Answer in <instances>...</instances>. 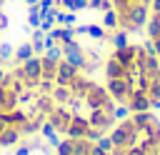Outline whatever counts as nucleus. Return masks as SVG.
Listing matches in <instances>:
<instances>
[{
    "instance_id": "nucleus-1",
    "label": "nucleus",
    "mask_w": 160,
    "mask_h": 155,
    "mask_svg": "<svg viewBox=\"0 0 160 155\" xmlns=\"http://www.w3.org/2000/svg\"><path fill=\"white\" fill-rule=\"evenodd\" d=\"M85 105H88L90 110H110V112H112L115 100L110 98V92H108L105 88H100L98 82H90V88H88V92H85Z\"/></svg>"
},
{
    "instance_id": "nucleus-2",
    "label": "nucleus",
    "mask_w": 160,
    "mask_h": 155,
    "mask_svg": "<svg viewBox=\"0 0 160 155\" xmlns=\"http://www.w3.org/2000/svg\"><path fill=\"white\" fill-rule=\"evenodd\" d=\"M70 120H72V112H70V108H68V105H55V108L48 112V122H50L55 130H60V132H65V130H68Z\"/></svg>"
},
{
    "instance_id": "nucleus-3",
    "label": "nucleus",
    "mask_w": 160,
    "mask_h": 155,
    "mask_svg": "<svg viewBox=\"0 0 160 155\" xmlns=\"http://www.w3.org/2000/svg\"><path fill=\"white\" fill-rule=\"evenodd\" d=\"M105 90L110 92V98L115 100V102H128V95H130V82L125 80V78H110L108 80V85H105Z\"/></svg>"
},
{
    "instance_id": "nucleus-4",
    "label": "nucleus",
    "mask_w": 160,
    "mask_h": 155,
    "mask_svg": "<svg viewBox=\"0 0 160 155\" xmlns=\"http://www.w3.org/2000/svg\"><path fill=\"white\" fill-rule=\"evenodd\" d=\"M88 120H90V125H92V128H98V130H102V132L112 130V128H115V122H118V120L112 118V112H110V110H90Z\"/></svg>"
},
{
    "instance_id": "nucleus-5",
    "label": "nucleus",
    "mask_w": 160,
    "mask_h": 155,
    "mask_svg": "<svg viewBox=\"0 0 160 155\" xmlns=\"http://www.w3.org/2000/svg\"><path fill=\"white\" fill-rule=\"evenodd\" d=\"M88 130H90V120H88L85 115H75V112H72V120H70V125H68V130H65V138L78 140V138H85Z\"/></svg>"
},
{
    "instance_id": "nucleus-6",
    "label": "nucleus",
    "mask_w": 160,
    "mask_h": 155,
    "mask_svg": "<svg viewBox=\"0 0 160 155\" xmlns=\"http://www.w3.org/2000/svg\"><path fill=\"white\" fill-rule=\"evenodd\" d=\"M140 48H142V42H140V45H135V42H128L125 48H112V58H115V60H120L125 68H132V62H135V55L140 52Z\"/></svg>"
},
{
    "instance_id": "nucleus-7",
    "label": "nucleus",
    "mask_w": 160,
    "mask_h": 155,
    "mask_svg": "<svg viewBox=\"0 0 160 155\" xmlns=\"http://www.w3.org/2000/svg\"><path fill=\"white\" fill-rule=\"evenodd\" d=\"M125 105L130 108V112H142V110H150V98H148V92L130 90V95H128V102H125Z\"/></svg>"
},
{
    "instance_id": "nucleus-8",
    "label": "nucleus",
    "mask_w": 160,
    "mask_h": 155,
    "mask_svg": "<svg viewBox=\"0 0 160 155\" xmlns=\"http://www.w3.org/2000/svg\"><path fill=\"white\" fill-rule=\"evenodd\" d=\"M78 72H80V70L72 68L68 60H60V65H58V75H55V85H70V80H72Z\"/></svg>"
},
{
    "instance_id": "nucleus-9",
    "label": "nucleus",
    "mask_w": 160,
    "mask_h": 155,
    "mask_svg": "<svg viewBox=\"0 0 160 155\" xmlns=\"http://www.w3.org/2000/svg\"><path fill=\"white\" fill-rule=\"evenodd\" d=\"M25 70V80H40L42 78V65H40V55H32L30 60L20 62Z\"/></svg>"
},
{
    "instance_id": "nucleus-10",
    "label": "nucleus",
    "mask_w": 160,
    "mask_h": 155,
    "mask_svg": "<svg viewBox=\"0 0 160 155\" xmlns=\"http://www.w3.org/2000/svg\"><path fill=\"white\" fill-rule=\"evenodd\" d=\"M125 75H128V68L110 55V58L105 60V78L110 80V78H125Z\"/></svg>"
},
{
    "instance_id": "nucleus-11",
    "label": "nucleus",
    "mask_w": 160,
    "mask_h": 155,
    "mask_svg": "<svg viewBox=\"0 0 160 155\" xmlns=\"http://www.w3.org/2000/svg\"><path fill=\"white\" fill-rule=\"evenodd\" d=\"M20 130L18 128H12V125H5V130L0 132V148H12V145H18L20 142Z\"/></svg>"
},
{
    "instance_id": "nucleus-12",
    "label": "nucleus",
    "mask_w": 160,
    "mask_h": 155,
    "mask_svg": "<svg viewBox=\"0 0 160 155\" xmlns=\"http://www.w3.org/2000/svg\"><path fill=\"white\" fill-rule=\"evenodd\" d=\"M130 120H132V122H135L140 130H148L152 122H158V118H155L150 110H142V112H132V115H130Z\"/></svg>"
},
{
    "instance_id": "nucleus-13",
    "label": "nucleus",
    "mask_w": 160,
    "mask_h": 155,
    "mask_svg": "<svg viewBox=\"0 0 160 155\" xmlns=\"http://www.w3.org/2000/svg\"><path fill=\"white\" fill-rule=\"evenodd\" d=\"M40 65H42V78H48V80H55L60 60H52V58H48V55H40Z\"/></svg>"
},
{
    "instance_id": "nucleus-14",
    "label": "nucleus",
    "mask_w": 160,
    "mask_h": 155,
    "mask_svg": "<svg viewBox=\"0 0 160 155\" xmlns=\"http://www.w3.org/2000/svg\"><path fill=\"white\" fill-rule=\"evenodd\" d=\"M35 52H32V45L30 42H20L18 48H15V52H12V60L20 65V62H25V60H30Z\"/></svg>"
},
{
    "instance_id": "nucleus-15",
    "label": "nucleus",
    "mask_w": 160,
    "mask_h": 155,
    "mask_svg": "<svg viewBox=\"0 0 160 155\" xmlns=\"http://www.w3.org/2000/svg\"><path fill=\"white\" fill-rule=\"evenodd\" d=\"M55 105H58V102L52 100V95H42V92H40V98L35 100V112H42V115L48 118V112H50Z\"/></svg>"
},
{
    "instance_id": "nucleus-16",
    "label": "nucleus",
    "mask_w": 160,
    "mask_h": 155,
    "mask_svg": "<svg viewBox=\"0 0 160 155\" xmlns=\"http://www.w3.org/2000/svg\"><path fill=\"white\" fill-rule=\"evenodd\" d=\"M88 35H90L92 40H100V42H102V40L110 38V30L102 28V22H90V25H88Z\"/></svg>"
},
{
    "instance_id": "nucleus-17",
    "label": "nucleus",
    "mask_w": 160,
    "mask_h": 155,
    "mask_svg": "<svg viewBox=\"0 0 160 155\" xmlns=\"http://www.w3.org/2000/svg\"><path fill=\"white\" fill-rule=\"evenodd\" d=\"M50 95H52V100H55L58 105H68V100L72 98V92H70V88H68V85H55Z\"/></svg>"
},
{
    "instance_id": "nucleus-18",
    "label": "nucleus",
    "mask_w": 160,
    "mask_h": 155,
    "mask_svg": "<svg viewBox=\"0 0 160 155\" xmlns=\"http://www.w3.org/2000/svg\"><path fill=\"white\" fill-rule=\"evenodd\" d=\"M40 135H42V138H45V140L50 142V148H55V145L60 142V138H58V130H55V128H52V125H50L48 120H45V122L40 125Z\"/></svg>"
},
{
    "instance_id": "nucleus-19",
    "label": "nucleus",
    "mask_w": 160,
    "mask_h": 155,
    "mask_svg": "<svg viewBox=\"0 0 160 155\" xmlns=\"http://www.w3.org/2000/svg\"><path fill=\"white\" fill-rule=\"evenodd\" d=\"M92 140H88V138H78V140H72V155H90V150H92Z\"/></svg>"
},
{
    "instance_id": "nucleus-20",
    "label": "nucleus",
    "mask_w": 160,
    "mask_h": 155,
    "mask_svg": "<svg viewBox=\"0 0 160 155\" xmlns=\"http://www.w3.org/2000/svg\"><path fill=\"white\" fill-rule=\"evenodd\" d=\"M108 42H110L112 48H125V45H128V32H125V30H120V28H115V30H110Z\"/></svg>"
},
{
    "instance_id": "nucleus-21",
    "label": "nucleus",
    "mask_w": 160,
    "mask_h": 155,
    "mask_svg": "<svg viewBox=\"0 0 160 155\" xmlns=\"http://www.w3.org/2000/svg\"><path fill=\"white\" fill-rule=\"evenodd\" d=\"M145 28H148V38H150V40L158 38V35H160V12H150Z\"/></svg>"
},
{
    "instance_id": "nucleus-22",
    "label": "nucleus",
    "mask_w": 160,
    "mask_h": 155,
    "mask_svg": "<svg viewBox=\"0 0 160 155\" xmlns=\"http://www.w3.org/2000/svg\"><path fill=\"white\" fill-rule=\"evenodd\" d=\"M40 22H42V12H40V8L35 2V5L28 8V25L30 28H40Z\"/></svg>"
},
{
    "instance_id": "nucleus-23",
    "label": "nucleus",
    "mask_w": 160,
    "mask_h": 155,
    "mask_svg": "<svg viewBox=\"0 0 160 155\" xmlns=\"http://www.w3.org/2000/svg\"><path fill=\"white\" fill-rule=\"evenodd\" d=\"M102 28H108V30L118 28V12H115V8H110V10L102 12Z\"/></svg>"
},
{
    "instance_id": "nucleus-24",
    "label": "nucleus",
    "mask_w": 160,
    "mask_h": 155,
    "mask_svg": "<svg viewBox=\"0 0 160 155\" xmlns=\"http://www.w3.org/2000/svg\"><path fill=\"white\" fill-rule=\"evenodd\" d=\"M55 155H72V138H65L55 145Z\"/></svg>"
},
{
    "instance_id": "nucleus-25",
    "label": "nucleus",
    "mask_w": 160,
    "mask_h": 155,
    "mask_svg": "<svg viewBox=\"0 0 160 155\" xmlns=\"http://www.w3.org/2000/svg\"><path fill=\"white\" fill-rule=\"evenodd\" d=\"M130 115H132V112H130V108H128L125 102H120V105L112 108V118H115V120H125V118H130Z\"/></svg>"
},
{
    "instance_id": "nucleus-26",
    "label": "nucleus",
    "mask_w": 160,
    "mask_h": 155,
    "mask_svg": "<svg viewBox=\"0 0 160 155\" xmlns=\"http://www.w3.org/2000/svg\"><path fill=\"white\" fill-rule=\"evenodd\" d=\"M112 8V0H88V10H110Z\"/></svg>"
},
{
    "instance_id": "nucleus-27",
    "label": "nucleus",
    "mask_w": 160,
    "mask_h": 155,
    "mask_svg": "<svg viewBox=\"0 0 160 155\" xmlns=\"http://www.w3.org/2000/svg\"><path fill=\"white\" fill-rule=\"evenodd\" d=\"M42 55H48V58H52V60H62V42H55V45L48 48Z\"/></svg>"
},
{
    "instance_id": "nucleus-28",
    "label": "nucleus",
    "mask_w": 160,
    "mask_h": 155,
    "mask_svg": "<svg viewBox=\"0 0 160 155\" xmlns=\"http://www.w3.org/2000/svg\"><path fill=\"white\" fill-rule=\"evenodd\" d=\"M52 88H55V80H48V78H40V82H38V90H40L42 95H50V92H52Z\"/></svg>"
},
{
    "instance_id": "nucleus-29",
    "label": "nucleus",
    "mask_w": 160,
    "mask_h": 155,
    "mask_svg": "<svg viewBox=\"0 0 160 155\" xmlns=\"http://www.w3.org/2000/svg\"><path fill=\"white\" fill-rule=\"evenodd\" d=\"M12 52H15V48H12L10 42H0V58H2L5 62H8L10 58H12Z\"/></svg>"
},
{
    "instance_id": "nucleus-30",
    "label": "nucleus",
    "mask_w": 160,
    "mask_h": 155,
    "mask_svg": "<svg viewBox=\"0 0 160 155\" xmlns=\"http://www.w3.org/2000/svg\"><path fill=\"white\" fill-rule=\"evenodd\" d=\"M95 145L100 148V150H112V140H110V135H100V140H95Z\"/></svg>"
},
{
    "instance_id": "nucleus-31",
    "label": "nucleus",
    "mask_w": 160,
    "mask_h": 155,
    "mask_svg": "<svg viewBox=\"0 0 160 155\" xmlns=\"http://www.w3.org/2000/svg\"><path fill=\"white\" fill-rule=\"evenodd\" d=\"M52 28H55V20H52V18H42V22H40V30H42V32H50Z\"/></svg>"
},
{
    "instance_id": "nucleus-32",
    "label": "nucleus",
    "mask_w": 160,
    "mask_h": 155,
    "mask_svg": "<svg viewBox=\"0 0 160 155\" xmlns=\"http://www.w3.org/2000/svg\"><path fill=\"white\" fill-rule=\"evenodd\" d=\"M12 155H32V145H30V142H28V145H20V148H15Z\"/></svg>"
},
{
    "instance_id": "nucleus-33",
    "label": "nucleus",
    "mask_w": 160,
    "mask_h": 155,
    "mask_svg": "<svg viewBox=\"0 0 160 155\" xmlns=\"http://www.w3.org/2000/svg\"><path fill=\"white\" fill-rule=\"evenodd\" d=\"M52 5H55V0H38V8L40 10H50Z\"/></svg>"
},
{
    "instance_id": "nucleus-34",
    "label": "nucleus",
    "mask_w": 160,
    "mask_h": 155,
    "mask_svg": "<svg viewBox=\"0 0 160 155\" xmlns=\"http://www.w3.org/2000/svg\"><path fill=\"white\" fill-rule=\"evenodd\" d=\"M75 35H88V25H75Z\"/></svg>"
},
{
    "instance_id": "nucleus-35",
    "label": "nucleus",
    "mask_w": 160,
    "mask_h": 155,
    "mask_svg": "<svg viewBox=\"0 0 160 155\" xmlns=\"http://www.w3.org/2000/svg\"><path fill=\"white\" fill-rule=\"evenodd\" d=\"M78 10H88V0H72Z\"/></svg>"
},
{
    "instance_id": "nucleus-36",
    "label": "nucleus",
    "mask_w": 160,
    "mask_h": 155,
    "mask_svg": "<svg viewBox=\"0 0 160 155\" xmlns=\"http://www.w3.org/2000/svg\"><path fill=\"white\" fill-rule=\"evenodd\" d=\"M90 155H110L108 150H100L98 145H92V150H90Z\"/></svg>"
},
{
    "instance_id": "nucleus-37",
    "label": "nucleus",
    "mask_w": 160,
    "mask_h": 155,
    "mask_svg": "<svg viewBox=\"0 0 160 155\" xmlns=\"http://www.w3.org/2000/svg\"><path fill=\"white\" fill-rule=\"evenodd\" d=\"M150 12H160V0H150Z\"/></svg>"
},
{
    "instance_id": "nucleus-38",
    "label": "nucleus",
    "mask_w": 160,
    "mask_h": 155,
    "mask_svg": "<svg viewBox=\"0 0 160 155\" xmlns=\"http://www.w3.org/2000/svg\"><path fill=\"white\" fill-rule=\"evenodd\" d=\"M152 45H155V55L160 58V35H158V38H152Z\"/></svg>"
},
{
    "instance_id": "nucleus-39",
    "label": "nucleus",
    "mask_w": 160,
    "mask_h": 155,
    "mask_svg": "<svg viewBox=\"0 0 160 155\" xmlns=\"http://www.w3.org/2000/svg\"><path fill=\"white\" fill-rule=\"evenodd\" d=\"M5 75H8V72H5V70H2V68H0V82H2V80H5Z\"/></svg>"
},
{
    "instance_id": "nucleus-40",
    "label": "nucleus",
    "mask_w": 160,
    "mask_h": 155,
    "mask_svg": "<svg viewBox=\"0 0 160 155\" xmlns=\"http://www.w3.org/2000/svg\"><path fill=\"white\" fill-rule=\"evenodd\" d=\"M22 2H28V5H35V2H38V0H22Z\"/></svg>"
},
{
    "instance_id": "nucleus-41",
    "label": "nucleus",
    "mask_w": 160,
    "mask_h": 155,
    "mask_svg": "<svg viewBox=\"0 0 160 155\" xmlns=\"http://www.w3.org/2000/svg\"><path fill=\"white\" fill-rule=\"evenodd\" d=\"M2 65H5V60H2V58H0V68H2Z\"/></svg>"
}]
</instances>
